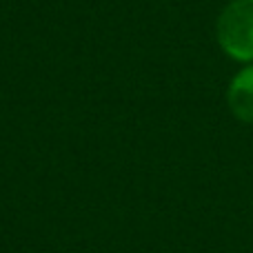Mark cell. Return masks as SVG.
<instances>
[{
	"label": "cell",
	"instance_id": "1",
	"mask_svg": "<svg viewBox=\"0 0 253 253\" xmlns=\"http://www.w3.org/2000/svg\"><path fill=\"white\" fill-rule=\"evenodd\" d=\"M218 42L233 60H253V0H233L218 18Z\"/></svg>",
	"mask_w": 253,
	"mask_h": 253
},
{
	"label": "cell",
	"instance_id": "2",
	"mask_svg": "<svg viewBox=\"0 0 253 253\" xmlns=\"http://www.w3.org/2000/svg\"><path fill=\"white\" fill-rule=\"evenodd\" d=\"M229 107L242 123H253V67L240 71L229 84Z\"/></svg>",
	"mask_w": 253,
	"mask_h": 253
}]
</instances>
